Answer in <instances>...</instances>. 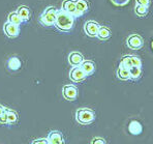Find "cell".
I'll list each match as a JSON object with an SVG mask.
<instances>
[{"mask_svg":"<svg viewBox=\"0 0 153 144\" xmlns=\"http://www.w3.org/2000/svg\"><path fill=\"white\" fill-rule=\"evenodd\" d=\"M117 77L121 81L129 80V69H125L123 66H119L118 69H117Z\"/></svg>","mask_w":153,"mask_h":144,"instance_id":"cell-19","label":"cell"},{"mask_svg":"<svg viewBox=\"0 0 153 144\" xmlns=\"http://www.w3.org/2000/svg\"><path fill=\"white\" fill-rule=\"evenodd\" d=\"M112 37V32L110 30L109 27L107 26H100V30L97 32V39L100 40H110Z\"/></svg>","mask_w":153,"mask_h":144,"instance_id":"cell-16","label":"cell"},{"mask_svg":"<svg viewBox=\"0 0 153 144\" xmlns=\"http://www.w3.org/2000/svg\"><path fill=\"white\" fill-rule=\"evenodd\" d=\"M3 31L5 35L10 39H16L20 34V26L15 25L10 22H6L3 25Z\"/></svg>","mask_w":153,"mask_h":144,"instance_id":"cell-8","label":"cell"},{"mask_svg":"<svg viewBox=\"0 0 153 144\" xmlns=\"http://www.w3.org/2000/svg\"><path fill=\"white\" fill-rule=\"evenodd\" d=\"M75 25V17L63 10H58L54 26L62 32H69Z\"/></svg>","mask_w":153,"mask_h":144,"instance_id":"cell-1","label":"cell"},{"mask_svg":"<svg viewBox=\"0 0 153 144\" xmlns=\"http://www.w3.org/2000/svg\"><path fill=\"white\" fill-rule=\"evenodd\" d=\"M87 77L88 76L81 69V66H73V69L69 72V79L75 83L83 82L84 80H86Z\"/></svg>","mask_w":153,"mask_h":144,"instance_id":"cell-5","label":"cell"},{"mask_svg":"<svg viewBox=\"0 0 153 144\" xmlns=\"http://www.w3.org/2000/svg\"><path fill=\"white\" fill-rule=\"evenodd\" d=\"M148 13H149V7H147V6L140 5V4H136V6H134V13L138 17L144 18L148 15Z\"/></svg>","mask_w":153,"mask_h":144,"instance_id":"cell-21","label":"cell"},{"mask_svg":"<svg viewBox=\"0 0 153 144\" xmlns=\"http://www.w3.org/2000/svg\"><path fill=\"white\" fill-rule=\"evenodd\" d=\"M100 25L96 21L93 20H89L84 24V31L86 33L87 37H97V32L100 30Z\"/></svg>","mask_w":153,"mask_h":144,"instance_id":"cell-6","label":"cell"},{"mask_svg":"<svg viewBox=\"0 0 153 144\" xmlns=\"http://www.w3.org/2000/svg\"><path fill=\"white\" fill-rule=\"evenodd\" d=\"M151 48H152V50H153V40H152V43H151Z\"/></svg>","mask_w":153,"mask_h":144,"instance_id":"cell-31","label":"cell"},{"mask_svg":"<svg viewBox=\"0 0 153 144\" xmlns=\"http://www.w3.org/2000/svg\"><path fill=\"white\" fill-rule=\"evenodd\" d=\"M83 61H84V57H83V55L80 52L74 51V52L69 53L68 62L71 66H80Z\"/></svg>","mask_w":153,"mask_h":144,"instance_id":"cell-11","label":"cell"},{"mask_svg":"<svg viewBox=\"0 0 153 144\" xmlns=\"http://www.w3.org/2000/svg\"><path fill=\"white\" fill-rule=\"evenodd\" d=\"M48 142L49 144H63L64 138H63V135H62L61 132L59 131H52L49 133L48 137Z\"/></svg>","mask_w":153,"mask_h":144,"instance_id":"cell-10","label":"cell"},{"mask_svg":"<svg viewBox=\"0 0 153 144\" xmlns=\"http://www.w3.org/2000/svg\"><path fill=\"white\" fill-rule=\"evenodd\" d=\"M7 66L10 67V69L12 71H17L21 67V60L17 57V56H13L10 57L7 61Z\"/></svg>","mask_w":153,"mask_h":144,"instance_id":"cell-20","label":"cell"},{"mask_svg":"<svg viewBox=\"0 0 153 144\" xmlns=\"http://www.w3.org/2000/svg\"><path fill=\"white\" fill-rule=\"evenodd\" d=\"M128 132L132 135H140L143 132V125L138 120H132L128 125Z\"/></svg>","mask_w":153,"mask_h":144,"instance_id":"cell-14","label":"cell"},{"mask_svg":"<svg viewBox=\"0 0 153 144\" xmlns=\"http://www.w3.org/2000/svg\"><path fill=\"white\" fill-rule=\"evenodd\" d=\"M32 144H49L47 138H38L32 141Z\"/></svg>","mask_w":153,"mask_h":144,"instance_id":"cell-28","label":"cell"},{"mask_svg":"<svg viewBox=\"0 0 153 144\" xmlns=\"http://www.w3.org/2000/svg\"><path fill=\"white\" fill-rule=\"evenodd\" d=\"M80 66H81V69L86 73L87 76L92 75V74H94V72H95V63H94L93 61H91V60L84 59V61L81 63Z\"/></svg>","mask_w":153,"mask_h":144,"instance_id":"cell-13","label":"cell"},{"mask_svg":"<svg viewBox=\"0 0 153 144\" xmlns=\"http://www.w3.org/2000/svg\"><path fill=\"white\" fill-rule=\"evenodd\" d=\"M4 111H5V107L2 105H0V115H1L2 113H4Z\"/></svg>","mask_w":153,"mask_h":144,"instance_id":"cell-30","label":"cell"},{"mask_svg":"<svg viewBox=\"0 0 153 144\" xmlns=\"http://www.w3.org/2000/svg\"><path fill=\"white\" fill-rule=\"evenodd\" d=\"M16 12H17L18 15L21 17V19L23 20V22L28 21V20L30 19V17H31L30 10H29V7H28V6H26V5L19 6V7L17 8V10H16Z\"/></svg>","mask_w":153,"mask_h":144,"instance_id":"cell-15","label":"cell"},{"mask_svg":"<svg viewBox=\"0 0 153 144\" xmlns=\"http://www.w3.org/2000/svg\"><path fill=\"white\" fill-rule=\"evenodd\" d=\"M76 120L82 125H88L95 120V113L90 108H80L76 112Z\"/></svg>","mask_w":153,"mask_h":144,"instance_id":"cell-2","label":"cell"},{"mask_svg":"<svg viewBox=\"0 0 153 144\" xmlns=\"http://www.w3.org/2000/svg\"><path fill=\"white\" fill-rule=\"evenodd\" d=\"M111 1H112V3L116 6H124V5H126L130 0H111Z\"/></svg>","mask_w":153,"mask_h":144,"instance_id":"cell-25","label":"cell"},{"mask_svg":"<svg viewBox=\"0 0 153 144\" xmlns=\"http://www.w3.org/2000/svg\"><path fill=\"white\" fill-rule=\"evenodd\" d=\"M126 45L128 48L134 51L140 50L144 47V39L140 34H130L126 39Z\"/></svg>","mask_w":153,"mask_h":144,"instance_id":"cell-4","label":"cell"},{"mask_svg":"<svg viewBox=\"0 0 153 144\" xmlns=\"http://www.w3.org/2000/svg\"><path fill=\"white\" fill-rule=\"evenodd\" d=\"M61 10H63V12L67 13H71V15H73L74 17H75V13L76 10V1L75 0H64V1L62 2Z\"/></svg>","mask_w":153,"mask_h":144,"instance_id":"cell-12","label":"cell"},{"mask_svg":"<svg viewBox=\"0 0 153 144\" xmlns=\"http://www.w3.org/2000/svg\"><path fill=\"white\" fill-rule=\"evenodd\" d=\"M91 143L92 144H105L107 141H105V139L102 138V137H95V138L91 140Z\"/></svg>","mask_w":153,"mask_h":144,"instance_id":"cell-26","label":"cell"},{"mask_svg":"<svg viewBox=\"0 0 153 144\" xmlns=\"http://www.w3.org/2000/svg\"><path fill=\"white\" fill-rule=\"evenodd\" d=\"M143 75V71L140 66H132L129 69V80L131 81H139Z\"/></svg>","mask_w":153,"mask_h":144,"instance_id":"cell-17","label":"cell"},{"mask_svg":"<svg viewBox=\"0 0 153 144\" xmlns=\"http://www.w3.org/2000/svg\"><path fill=\"white\" fill-rule=\"evenodd\" d=\"M137 4H140V5H144L149 7L150 4H151V0H136Z\"/></svg>","mask_w":153,"mask_h":144,"instance_id":"cell-27","label":"cell"},{"mask_svg":"<svg viewBox=\"0 0 153 144\" xmlns=\"http://www.w3.org/2000/svg\"><path fill=\"white\" fill-rule=\"evenodd\" d=\"M7 22L15 24V25L20 26L22 23H23V20H22V19H21V17H20V16L18 15V13H17V12H13V13H10V15H8V17H7Z\"/></svg>","mask_w":153,"mask_h":144,"instance_id":"cell-22","label":"cell"},{"mask_svg":"<svg viewBox=\"0 0 153 144\" xmlns=\"http://www.w3.org/2000/svg\"><path fill=\"white\" fill-rule=\"evenodd\" d=\"M0 125H7V117H6L5 111L0 115Z\"/></svg>","mask_w":153,"mask_h":144,"instance_id":"cell-29","label":"cell"},{"mask_svg":"<svg viewBox=\"0 0 153 144\" xmlns=\"http://www.w3.org/2000/svg\"><path fill=\"white\" fill-rule=\"evenodd\" d=\"M58 10L55 6H48L45 10V12L40 15L39 17V22L44 26H53L55 23L56 16H57Z\"/></svg>","mask_w":153,"mask_h":144,"instance_id":"cell-3","label":"cell"},{"mask_svg":"<svg viewBox=\"0 0 153 144\" xmlns=\"http://www.w3.org/2000/svg\"><path fill=\"white\" fill-rule=\"evenodd\" d=\"M5 113H6V117H7V125H15L18 121V119H19L18 113L15 110L5 108Z\"/></svg>","mask_w":153,"mask_h":144,"instance_id":"cell-18","label":"cell"},{"mask_svg":"<svg viewBox=\"0 0 153 144\" xmlns=\"http://www.w3.org/2000/svg\"><path fill=\"white\" fill-rule=\"evenodd\" d=\"M119 66H123V67H125V69H129L130 67L132 66V63H131V57H130V55H125V56H123V57L121 58V60H120V64H119Z\"/></svg>","mask_w":153,"mask_h":144,"instance_id":"cell-23","label":"cell"},{"mask_svg":"<svg viewBox=\"0 0 153 144\" xmlns=\"http://www.w3.org/2000/svg\"><path fill=\"white\" fill-rule=\"evenodd\" d=\"M76 1V13L75 18L82 17L84 13H86L89 10V2L88 0H75Z\"/></svg>","mask_w":153,"mask_h":144,"instance_id":"cell-9","label":"cell"},{"mask_svg":"<svg viewBox=\"0 0 153 144\" xmlns=\"http://www.w3.org/2000/svg\"><path fill=\"white\" fill-rule=\"evenodd\" d=\"M130 57H131V63L134 66H140L142 67V60L140 57H138V56L136 55H130Z\"/></svg>","mask_w":153,"mask_h":144,"instance_id":"cell-24","label":"cell"},{"mask_svg":"<svg viewBox=\"0 0 153 144\" xmlns=\"http://www.w3.org/2000/svg\"><path fill=\"white\" fill-rule=\"evenodd\" d=\"M62 94L63 98L67 101H75L78 98L79 90L73 84H67L62 87Z\"/></svg>","mask_w":153,"mask_h":144,"instance_id":"cell-7","label":"cell"}]
</instances>
